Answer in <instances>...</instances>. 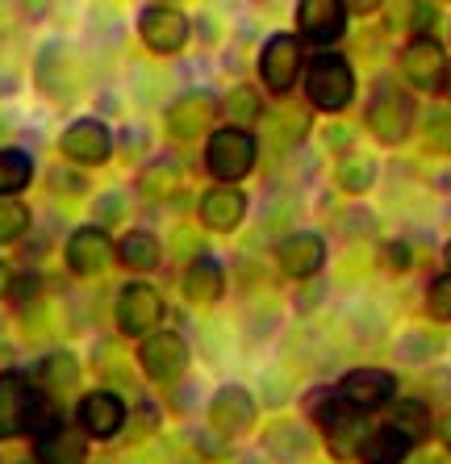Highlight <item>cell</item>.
I'll return each instance as SVG.
<instances>
[{"mask_svg":"<svg viewBox=\"0 0 451 464\" xmlns=\"http://www.w3.org/2000/svg\"><path fill=\"white\" fill-rule=\"evenodd\" d=\"M264 448H268L276 460H301V456H310V448H313V440H310V431H301V427H272L268 435H264Z\"/></svg>","mask_w":451,"mask_h":464,"instance_id":"27","label":"cell"},{"mask_svg":"<svg viewBox=\"0 0 451 464\" xmlns=\"http://www.w3.org/2000/svg\"><path fill=\"white\" fill-rule=\"evenodd\" d=\"M443 464H451V460H443Z\"/></svg>","mask_w":451,"mask_h":464,"instance_id":"46","label":"cell"},{"mask_svg":"<svg viewBox=\"0 0 451 464\" xmlns=\"http://www.w3.org/2000/svg\"><path fill=\"white\" fill-rule=\"evenodd\" d=\"M435 25V5L427 0H393L389 5V30H414V38L430 34Z\"/></svg>","mask_w":451,"mask_h":464,"instance_id":"26","label":"cell"},{"mask_svg":"<svg viewBox=\"0 0 451 464\" xmlns=\"http://www.w3.org/2000/svg\"><path fill=\"white\" fill-rule=\"evenodd\" d=\"M347 5V13H355V17H368V13H376L385 0H343Z\"/></svg>","mask_w":451,"mask_h":464,"instance_id":"41","label":"cell"},{"mask_svg":"<svg viewBox=\"0 0 451 464\" xmlns=\"http://www.w3.org/2000/svg\"><path fill=\"white\" fill-rule=\"evenodd\" d=\"M226 113L235 121H251V118H259V97L251 92V88H235L230 97H226Z\"/></svg>","mask_w":451,"mask_h":464,"instance_id":"36","label":"cell"},{"mask_svg":"<svg viewBox=\"0 0 451 464\" xmlns=\"http://www.w3.org/2000/svg\"><path fill=\"white\" fill-rule=\"evenodd\" d=\"M34 80L51 101H67L75 88V72H72V54L63 43H46L38 54V67H34Z\"/></svg>","mask_w":451,"mask_h":464,"instance_id":"19","label":"cell"},{"mask_svg":"<svg viewBox=\"0 0 451 464\" xmlns=\"http://www.w3.org/2000/svg\"><path fill=\"white\" fill-rule=\"evenodd\" d=\"M180 285H184V297H188V302L209 305V302H217V297H222L226 272H222V264H217L214 256H201V259H193V264H188V272H184Z\"/></svg>","mask_w":451,"mask_h":464,"instance_id":"22","label":"cell"},{"mask_svg":"<svg viewBox=\"0 0 451 464\" xmlns=\"http://www.w3.org/2000/svg\"><path fill=\"white\" fill-rule=\"evenodd\" d=\"M80 431L92 435V440H113L121 431V422H126V406H121L118 393H109V389H97V393H88L80 398Z\"/></svg>","mask_w":451,"mask_h":464,"instance_id":"14","label":"cell"},{"mask_svg":"<svg viewBox=\"0 0 451 464\" xmlns=\"http://www.w3.org/2000/svg\"><path fill=\"white\" fill-rule=\"evenodd\" d=\"M34 456L38 464H84L88 460V440L84 431H72V427H51L34 440Z\"/></svg>","mask_w":451,"mask_h":464,"instance_id":"21","label":"cell"},{"mask_svg":"<svg viewBox=\"0 0 451 464\" xmlns=\"http://www.w3.org/2000/svg\"><path fill=\"white\" fill-rule=\"evenodd\" d=\"M139 188H142V193H150V197H155V193L163 197L168 188H176V168H172V163H150L147 172H142Z\"/></svg>","mask_w":451,"mask_h":464,"instance_id":"35","label":"cell"},{"mask_svg":"<svg viewBox=\"0 0 451 464\" xmlns=\"http://www.w3.org/2000/svg\"><path fill=\"white\" fill-rule=\"evenodd\" d=\"M427 398H451V372L447 368H435V372H430L427 377Z\"/></svg>","mask_w":451,"mask_h":464,"instance_id":"38","label":"cell"},{"mask_svg":"<svg viewBox=\"0 0 451 464\" xmlns=\"http://www.w3.org/2000/svg\"><path fill=\"white\" fill-rule=\"evenodd\" d=\"M188 30H193L188 17L168 9V5H150V9L139 13V34L155 54H176L184 43H188Z\"/></svg>","mask_w":451,"mask_h":464,"instance_id":"9","label":"cell"},{"mask_svg":"<svg viewBox=\"0 0 451 464\" xmlns=\"http://www.w3.org/2000/svg\"><path fill=\"white\" fill-rule=\"evenodd\" d=\"M427 314H430V318H439V323H451V272H447V276H439V281H430Z\"/></svg>","mask_w":451,"mask_h":464,"instance_id":"34","label":"cell"},{"mask_svg":"<svg viewBox=\"0 0 451 464\" xmlns=\"http://www.w3.org/2000/svg\"><path fill=\"white\" fill-rule=\"evenodd\" d=\"M276 256H280V268L289 272V276L310 281L326 264V243H322V235H313V230H297V235H289L280 243Z\"/></svg>","mask_w":451,"mask_h":464,"instance_id":"17","label":"cell"},{"mask_svg":"<svg viewBox=\"0 0 451 464\" xmlns=\"http://www.w3.org/2000/svg\"><path fill=\"white\" fill-rule=\"evenodd\" d=\"M409 448H414L409 435H401L398 427H380V431H368L360 456H364V464H401L409 456Z\"/></svg>","mask_w":451,"mask_h":464,"instance_id":"24","label":"cell"},{"mask_svg":"<svg viewBox=\"0 0 451 464\" xmlns=\"http://www.w3.org/2000/svg\"><path fill=\"white\" fill-rule=\"evenodd\" d=\"M439 440H443V443H447V448H451V411H447V414H443V419H439Z\"/></svg>","mask_w":451,"mask_h":464,"instance_id":"43","label":"cell"},{"mask_svg":"<svg viewBox=\"0 0 451 464\" xmlns=\"http://www.w3.org/2000/svg\"><path fill=\"white\" fill-rule=\"evenodd\" d=\"M75 377H80V364H75L72 352H51V356L38 364V381H43L51 393H59V389H72Z\"/></svg>","mask_w":451,"mask_h":464,"instance_id":"29","label":"cell"},{"mask_svg":"<svg viewBox=\"0 0 451 464\" xmlns=\"http://www.w3.org/2000/svg\"><path fill=\"white\" fill-rule=\"evenodd\" d=\"M34 293H38V276H17V281L9 285L13 302H34Z\"/></svg>","mask_w":451,"mask_h":464,"instance_id":"40","label":"cell"},{"mask_svg":"<svg viewBox=\"0 0 451 464\" xmlns=\"http://www.w3.org/2000/svg\"><path fill=\"white\" fill-rule=\"evenodd\" d=\"M59 147H63L67 160L84 163V168H97V163H105L109 155H113V134H109L105 121L80 118V121H72V126L63 130Z\"/></svg>","mask_w":451,"mask_h":464,"instance_id":"10","label":"cell"},{"mask_svg":"<svg viewBox=\"0 0 451 464\" xmlns=\"http://www.w3.org/2000/svg\"><path fill=\"white\" fill-rule=\"evenodd\" d=\"M209 422L217 435H243L255 422V398L243 385H222L209 401Z\"/></svg>","mask_w":451,"mask_h":464,"instance_id":"13","label":"cell"},{"mask_svg":"<svg viewBox=\"0 0 451 464\" xmlns=\"http://www.w3.org/2000/svg\"><path fill=\"white\" fill-rule=\"evenodd\" d=\"M435 88H439V97H447V101H451V63L443 67V76H439V84H435Z\"/></svg>","mask_w":451,"mask_h":464,"instance_id":"42","label":"cell"},{"mask_svg":"<svg viewBox=\"0 0 451 464\" xmlns=\"http://www.w3.org/2000/svg\"><path fill=\"white\" fill-rule=\"evenodd\" d=\"M217 113H222V105H217L214 92L197 88V92H184V97L172 101V109H168V130H172L176 139H197L205 130H214Z\"/></svg>","mask_w":451,"mask_h":464,"instance_id":"12","label":"cell"},{"mask_svg":"<svg viewBox=\"0 0 451 464\" xmlns=\"http://www.w3.org/2000/svg\"><path fill=\"white\" fill-rule=\"evenodd\" d=\"M163 318V302L150 285H126L118 293V326L121 335H142L147 339Z\"/></svg>","mask_w":451,"mask_h":464,"instance_id":"11","label":"cell"},{"mask_svg":"<svg viewBox=\"0 0 451 464\" xmlns=\"http://www.w3.org/2000/svg\"><path fill=\"white\" fill-rule=\"evenodd\" d=\"M380 259H385L389 272H406L409 268V247L406 243H389V247L380 251Z\"/></svg>","mask_w":451,"mask_h":464,"instance_id":"37","label":"cell"},{"mask_svg":"<svg viewBox=\"0 0 451 464\" xmlns=\"http://www.w3.org/2000/svg\"><path fill=\"white\" fill-rule=\"evenodd\" d=\"M205 168L217 176V184H238L255 168V134L247 126H222L205 142Z\"/></svg>","mask_w":451,"mask_h":464,"instance_id":"2","label":"cell"},{"mask_svg":"<svg viewBox=\"0 0 451 464\" xmlns=\"http://www.w3.org/2000/svg\"><path fill=\"white\" fill-rule=\"evenodd\" d=\"M247 218V197L238 193L235 184H214L209 193L201 197V222L209 230H235L238 222Z\"/></svg>","mask_w":451,"mask_h":464,"instance_id":"20","label":"cell"},{"mask_svg":"<svg viewBox=\"0 0 451 464\" xmlns=\"http://www.w3.org/2000/svg\"><path fill=\"white\" fill-rule=\"evenodd\" d=\"M364 118L376 139L385 142V147H393V142H401L414 130V97L401 84H393V80H380L372 88V101H368Z\"/></svg>","mask_w":451,"mask_h":464,"instance_id":"3","label":"cell"},{"mask_svg":"<svg viewBox=\"0 0 451 464\" xmlns=\"http://www.w3.org/2000/svg\"><path fill=\"white\" fill-rule=\"evenodd\" d=\"M322 398L326 401H313V414H318V422L326 427V440H331L334 456H360V448H364V440H368L364 419H360L351 406H343V398L331 393V389H326Z\"/></svg>","mask_w":451,"mask_h":464,"instance_id":"4","label":"cell"},{"mask_svg":"<svg viewBox=\"0 0 451 464\" xmlns=\"http://www.w3.org/2000/svg\"><path fill=\"white\" fill-rule=\"evenodd\" d=\"M443 67H447V59H443V46L430 38V34H422V38H409L406 46H401V72H406L409 84L418 88H435L443 76Z\"/></svg>","mask_w":451,"mask_h":464,"instance_id":"18","label":"cell"},{"mask_svg":"<svg viewBox=\"0 0 451 464\" xmlns=\"http://www.w3.org/2000/svg\"><path fill=\"white\" fill-rule=\"evenodd\" d=\"M305 92H310V105L322 109V113H343L355 97V72L343 54L322 51L318 59H310L305 67Z\"/></svg>","mask_w":451,"mask_h":464,"instance_id":"1","label":"cell"},{"mask_svg":"<svg viewBox=\"0 0 451 464\" xmlns=\"http://www.w3.org/2000/svg\"><path fill=\"white\" fill-rule=\"evenodd\" d=\"M155 5H172V0H155Z\"/></svg>","mask_w":451,"mask_h":464,"instance_id":"45","label":"cell"},{"mask_svg":"<svg viewBox=\"0 0 451 464\" xmlns=\"http://www.w3.org/2000/svg\"><path fill=\"white\" fill-rule=\"evenodd\" d=\"M422 142H427V151L435 155H451V109H430L427 121H422Z\"/></svg>","mask_w":451,"mask_h":464,"instance_id":"32","label":"cell"},{"mask_svg":"<svg viewBox=\"0 0 451 464\" xmlns=\"http://www.w3.org/2000/svg\"><path fill=\"white\" fill-rule=\"evenodd\" d=\"M389 427H398V431H401V435H409V440L427 435V427H430L427 401H414V398L398 401V406H393V419H389Z\"/></svg>","mask_w":451,"mask_h":464,"instance_id":"31","label":"cell"},{"mask_svg":"<svg viewBox=\"0 0 451 464\" xmlns=\"http://www.w3.org/2000/svg\"><path fill=\"white\" fill-rule=\"evenodd\" d=\"M301 63H305V59H301L297 38H293V34H272L268 43H264V51H259V80H264L268 92L284 97V92L297 84Z\"/></svg>","mask_w":451,"mask_h":464,"instance_id":"5","label":"cell"},{"mask_svg":"<svg viewBox=\"0 0 451 464\" xmlns=\"http://www.w3.org/2000/svg\"><path fill=\"white\" fill-rule=\"evenodd\" d=\"M30 230V209L22 201H0V243H17Z\"/></svg>","mask_w":451,"mask_h":464,"instance_id":"33","label":"cell"},{"mask_svg":"<svg viewBox=\"0 0 451 464\" xmlns=\"http://www.w3.org/2000/svg\"><path fill=\"white\" fill-rule=\"evenodd\" d=\"M297 25L305 43L331 46L347 30V5L343 0H297Z\"/></svg>","mask_w":451,"mask_h":464,"instance_id":"8","label":"cell"},{"mask_svg":"<svg viewBox=\"0 0 451 464\" xmlns=\"http://www.w3.org/2000/svg\"><path fill=\"white\" fill-rule=\"evenodd\" d=\"M109 256H113V243L101 227H80L67 238V268L75 276H97L109 268Z\"/></svg>","mask_w":451,"mask_h":464,"instance_id":"16","label":"cell"},{"mask_svg":"<svg viewBox=\"0 0 451 464\" xmlns=\"http://www.w3.org/2000/svg\"><path fill=\"white\" fill-rule=\"evenodd\" d=\"M139 364L150 381L168 385V381H176L184 372V364H188V347H184V339L172 335V331H150L139 347Z\"/></svg>","mask_w":451,"mask_h":464,"instance_id":"7","label":"cell"},{"mask_svg":"<svg viewBox=\"0 0 451 464\" xmlns=\"http://www.w3.org/2000/svg\"><path fill=\"white\" fill-rule=\"evenodd\" d=\"M339 227H351L347 235H368V230H372V214H364V209H347V214H339Z\"/></svg>","mask_w":451,"mask_h":464,"instance_id":"39","label":"cell"},{"mask_svg":"<svg viewBox=\"0 0 451 464\" xmlns=\"http://www.w3.org/2000/svg\"><path fill=\"white\" fill-rule=\"evenodd\" d=\"M34 180V160L30 151H0V197L5 193H22L25 184Z\"/></svg>","mask_w":451,"mask_h":464,"instance_id":"28","label":"cell"},{"mask_svg":"<svg viewBox=\"0 0 451 464\" xmlns=\"http://www.w3.org/2000/svg\"><path fill=\"white\" fill-rule=\"evenodd\" d=\"M393 393H398V381H393V372H385V368H355V372H347V377L339 381V398H343V406H351L355 414L380 411L385 401H393Z\"/></svg>","mask_w":451,"mask_h":464,"instance_id":"6","label":"cell"},{"mask_svg":"<svg viewBox=\"0 0 451 464\" xmlns=\"http://www.w3.org/2000/svg\"><path fill=\"white\" fill-rule=\"evenodd\" d=\"M264 130H268V139L276 142L280 151H289L305 139V130H310V113L305 109H293V105H280L272 113H264Z\"/></svg>","mask_w":451,"mask_h":464,"instance_id":"23","label":"cell"},{"mask_svg":"<svg viewBox=\"0 0 451 464\" xmlns=\"http://www.w3.org/2000/svg\"><path fill=\"white\" fill-rule=\"evenodd\" d=\"M443 259H447V268H451V243H447V251H443Z\"/></svg>","mask_w":451,"mask_h":464,"instance_id":"44","label":"cell"},{"mask_svg":"<svg viewBox=\"0 0 451 464\" xmlns=\"http://www.w3.org/2000/svg\"><path fill=\"white\" fill-rule=\"evenodd\" d=\"M372 180H376V168H372V160H364V155H347V160L339 163V188H343V193L360 197L372 188Z\"/></svg>","mask_w":451,"mask_h":464,"instance_id":"30","label":"cell"},{"mask_svg":"<svg viewBox=\"0 0 451 464\" xmlns=\"http://www.w3.org/2000/svg\"><path fill=\"white\" fill-rule=\"evenodd\" d=\"M121 264L134 272H150V268H159V238L150 235V230H130L126 238H121V247H118Z\"/></svg>","mask_w":451,"mask_h":464,"instance_id":"25","label":"cell"},{"mask_svg":"<svg viewBox=\"0 0 451 464\" xmlns=\"http://www.w3.org/2000/svg\"><path fill=\"white\" fill-rule=\"evenodd\" d=\"M34 411V389L22 372H0V440L25 431Z\"/></svg>","mask_w":451,"mask_h":464,"instance_id":"15","label":"cell"}]
</instances>
